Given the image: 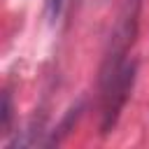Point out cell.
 Instances as JSON below:
<instances>
[{"mask_svg":"<svg viewBox=\"0 0 149 149\" xmlns=\"http://www.w3.org/2000/svg\"><path fill=\"white\" fill-rule=\"evenodd\" d=\"M140 7L142 0H126L119 21L112 30L109 47L105 51L102 65H100V77H98V93H100V130L109 133L119 114L128 100V93L133 88L135 79V63L128 61L130 47L137 35L140 26Z\"/></svg>","mask_w":149,"mask_h":149,"instance_id":"obj_1","label":"cell"},{"mask_svg":"<svg viewBox=\"0 0 149 149\" xmlns=\"http://www.w3.org/2000/svg\"><path fill=\"white\" fill-rule=\"evenodd\" d=\"M9 116H12V105H9V93H5V95H2V123H0L2 130H7Z\"/></svg>","mask_w":149,"mask_h":149,"instance_id":"obj_2","label":"cell"},{"mask_svg":"<svg viewBox=\"0 0 149 149\" xmlns=\"http://www.w3.org/2000/svg\"><path fill=\"white\" fill-rule=\"evenodd\" d=\"M61 9H63V0H49V16L51 19H58Z\"/></svg>","mask_w":149,"mask_h":149,"instance_id":"obj_3","label":"cell"}]
</instances>
